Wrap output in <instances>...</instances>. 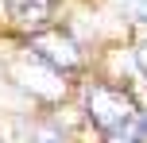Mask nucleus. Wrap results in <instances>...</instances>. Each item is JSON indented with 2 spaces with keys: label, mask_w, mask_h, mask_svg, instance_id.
<instances>
[{
  "label": "nucleus",
  "mask_w": 147,
  "mask_h": 143,
  "mask_svg": "<svg viewBox=\"0 0 147 143\" xmlns=\"http://www.w3.org/2000/svg\"><path fill=\"white\" fill-rule=\"evenodd\" d=\"M35 143H62V132H58V128H39Z\"/></svg>",
  "instance_id": "nucleus-5"
},
{
  "label": "nucleus",
  "mask_w": 147,
  "mask_h": 143,
  "mask_svg": "<svg viewBox=\"0 0 147 143\" xmlns=\"http://www.w3.org/2000/svg\"><path fill=\"white\" fill-rule=\"evenodd\" d=\"M85 112H89V120H93L101 132L120 136L124 128H132V120L140 116V108H136V101H132L128 89L97 81V85L85 89Z\"/></svg>",
  "instance_id": "nucleus-1"
},
{
  "label": "nucleus",
  "mask_w": 147,
  "mask_h": 143,
  "mask_svg": "<svg viewBox=\"0 0 147 143\" xmlns=\"http://www.w3.org/2000/svg\"><path fill=\"white\" fill-rule=\"evenodd\" d=\"M8 4H12L16 23L20 27H31V31L47 27V19L54 15V0H8Z\"/></svg>",
  "instance_id": "nucleus-3"
},
{
  "label": "nucleus",
  "mask_w": 147,
  "mask_h": 143,
  "mask_svg": "<svg viewBox=\"0 0 147 143\" xmlns=\"http://www.w3.org/2000/svg\"><path fill=\"white\" fill-rule=\"evenodd\" d=\"M31 54H35L39 62H47L51 70H58V74H74V70H81V46L74 43L70 35H62V31H39L35 39H31Z\"/></svg>",
  "instance_id": "nucleus-2"
},
{
  "label": "nucleus",
  "mask_w": 147,
  "mask_h": 143,
  "mask_svg": "<svg viewBox=\"0 0 147 143\" xmlns=\"http://www.w3.org/2000/svg\"><path fill=\"white\" fill-rule=\"evenodd\" d=\"M120 8H124L136 23H147V0H120Z\"/></svg>",
  "instance_id": "nucleus-4"
},
{
  "label": "nucleus",
  "mask_w": 147,
  "mask_h": 143,
  "mask_svg": "<svg viewBox=\"0 0 147 143\" xmlns=\"http://www.w3.org/2000/svg\"><path fill=\"white\" fill-rule=\"evenodd\" d=\"M136 62H140V70L147 74V43H140V50H136Z\"/></svg>",
  "instance_id": "nucleus-6"
}]
</instances>
